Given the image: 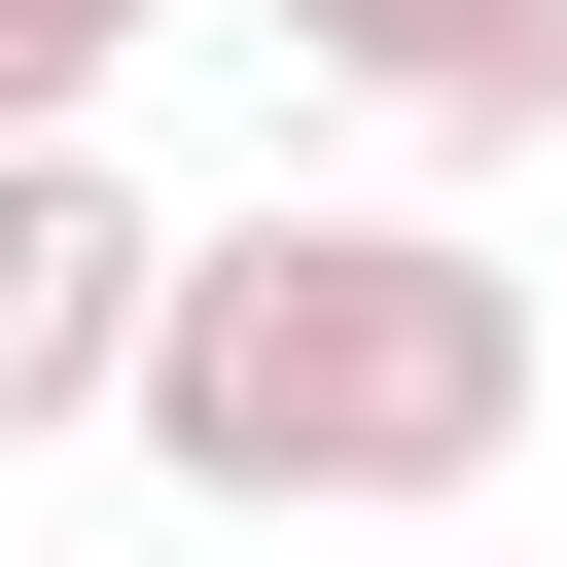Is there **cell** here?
Returning a JSON list of instances; mask_svg holds the SVG:
<instances>
[{"mask_svg": "<svg viewBox=\"0 0 567 567\" xmlns=\"http://www.w3.org/2000/svg\"><path fill=\"white\" fill-rule=\"evenodd\" d=\"M142 461L177 496H496L532 461V284L461 248V213H248V248H177V319H142Z\"/></svg>", "mask_w": 567, "mask_h": 567, "instance_id": "6da1fadb", "label": "cell"}, {"mask_svg": "<svg viewBox=\"0 0 567 567\" xmlns=\"http://www.w3.org/2000/svg\"><path fill=\"white\" fill-rule=\"evenodd\" d=\"M142 319H177V213H142L106 142H0V461L142 425Z\"/></svg>", "mask_w": 567, "mask_h": 567, "instance_id": "7a4b0ae2", "label": "cell"}, {"mask_svg": "<svg viewBox=\"0 0 567 567\" xmlns=\"http://www.w3.org/2000/svg\"><path fill=\"white\" fill-rule=\"evenodd\" d=\"M390 142H567V0H390Z\"/></svg>", "mask_w": 567, "mask_h": 567, "instance_id": "3957f363", "label": "cell"}, {"mask_svg": "<svg viewBox=\"0 0 567 567\" xmlns=\"http://www.w3.org/2000/svg\"><path fill=\"white\" fill-rule=\"evenodd\" d=\"M142 35H177V0H0V142H71V106L142 71Z\"/></svg>", "mask_w": 567, "mask_h": 567, "instance_id": "277c9868", "label": "cell"}, {"mask_svg": "<svg viewBox=\"0 0 567 567\" xmlns=\"http://www.w3.org/2000/svg\"><path fill=\"white\" fill-rule=\"evenodd\" d=\"M248 35H319V71H390V0H248Z\"/></svg>", "mask_w": 567, "mask_h": 567, "instance_id": "5b68a950", "label": "cell"}]
</instances>
